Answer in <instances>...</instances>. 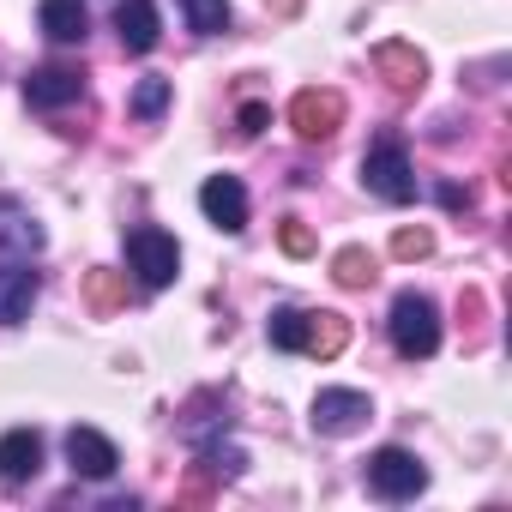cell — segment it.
<instances>
[{"instance_id":"obj_11","label":"cell","mask_w":512,"mask_h":512,"mask_svg":"<svg viewBox=\"0 0 512 512\" xmlns=\"http://www.w3.org/2000/svg\"><path fill=\"white\" fill-rule=\"evenodd\" d=\"M79 97H85V73L79 67H37L25 79V103L31 109H67Z\"/></svg>"},{"instance_id":"obj_13","label":"cell","mask_w":512,"mask_h":512,"mask_svg":"<svg viewBox=\"0 0 512 512\" xmlns=\"http://www.w3.org/2000/svg\"><path fill=\"white\" fill-rule=\"evenodd\" d=\"M37 308V272L19 260H0V326H19Z\"/></svg>"},{"instance_id":"obj_19","label":"cell","mask_w":512,"mask_h":512,"mask_svg":"<svg viewBox=\"0 0 512 512\" xmlns=\"http://www.w3.org/2000/svg\"><path fill=\"white\" fill-rule=\"evenodd\" d=\"M266 332H272V344H278V350H290V356H308V314H302V308H278Z\"/></svg>"},{"instance_id":"obj_10","label":"cell","mask_w":512,"mask_h":512,"mask_svg":"<svg viewBox=\"0 0 512 512\" xmlns=\"http://www.w3.org/2000/svg\"><path fill=\"white\" fill-rule=\"evenodd\" d=\"M0 253H7V260H31V253H43V223L31 217L25 199H0Z\"/></svg>"},{"instance_id":"obj_20","label":"cell","mask_w":512,"mask_h":512,"mask_svg":"<svg viewBox=\"0 0 512 512\" xmlns=\"http://www.w3.org/2000/svg\"><path fill=\"white\" fill-rule=\"evenodd\" d=\"M181 13H187V25H193L199 37L229 31V0H181Z\"/></svg>"},{"instance_id":"obj_14","label":"cell","mask_w":512,"mask_h":512,"mask_svg":"<svg viewBox=\"0 0 512 512\" xmlns=\"http://www.w3.org/2000/svg\"><path fill=\"white\" fill-rule=\"evenodd\" d=\"M37 470H43V434L37 428L0 434V482H31Z\"/></svg>"},{"instance_id":"obj_6","label":"cell","mask_w":512,"mask_h":512,"mask_svg":"<svg viewBox=\"0 0 512 512\" xmlns=\"http://www.w3.org/2000/svg\"><path fill=\"white\" fill-rule=\"evenodd\" d=\"M374 416V404H368V392H350V386H332V392H320L314 398V434H356L362 422Z\"/></svg>"},{"instance_id":"obj_23","label":"cell","mask_w":512,"mask_h":512,"mask_svg":"<svg viewBox=\"0 0 512 512\" xmlns=\"http://www.w3.org/2000/svg\"><path fill=\"white\" fill-rule=\"evenodd\" d=\"M278 241H284V253H290V260H308V253H314V229H308L302 217H284Z\"/></svg>"},{"instance_id":"obj_17","label":"cell","mask_w":512,"mask_h":512,"mask_svg":"<svg viewBox=\"0 0 512 512\" xmlns=\"http://www.w3.org/2000/svg\"><path fill=\"white\" fill-rule=\"evenodd\" d=\"M332 278H338L344 290H368V284L380 278V266H374L368 247H338V253H332Z\"/></svg>"},{"instance_id":"obj_16","label":"cell","mask_w":512,"mask_h":512,"mask_svg":"<svg viewBox=\"0 0 512 512\" xmlns=\"http://www.w3.org/2000/svg\"><path fill=\"white\" fill-rule=\"evenodd\" d=\"M344 344H350V320L344 314H308V356L332 362V356H344Z\"/></svg>"},{"instance_id":"obj_22","label":"cell","mask_w":512,"mask_h":512,"mask_svg":"<svg viewBox=\"0 0 512 512\" xmlns=\"http://www.w3.org/2000/svg\"><path fill=\"white\" fill-rule=\"evenodd\" d=\"M163 109H169V79H145V85L133 91V115L151 121V115H163Z\"/></svg>"},{"instance_id":"obj_25","label":"cell","mask_w":512,"mask_h":512,"mask_svg":"<svg viewBox=\"0 0 512 512\" xmlns=\"http://www.w3.org/2000/svg\"><path fill=\"white\" fill-rule=\"evenodd\" d=\"M266 7H278V13L290 19V13H302V0H266Z\"/></svg>"},{"instance_id":"obj_3","label":"cell","mask_w":512,"mask_h":512,"mask_svg":"<svg viewBox=\"0 0 512 512\" xmlns=\"http://www.w3.org/2000/svg\"><path fill=\"white\" fill-rule=\"evenodd\" d=\"M127 266L139 272L145 290H163V284H175V272H181V247H175V235L139 223V229L127 235Z\"/></svg>"},{"instance_id":"obj_15","label":"cell","mask_w":512,"mask_h":512,"mask_svg":"<svg viewBox=\"0 0 512 512\" xmlns=\"http://www.w3.org/2000/svg\"><path fill=\"white\" fill-rule=\"evenodd\" d=\"M37 19H43V37L49 43H85L91 37V19H85L79 0H43Z\"/></svg>"},{"instance_id":"obj_1","label":"cell","mask_w":512,"mask_h":512,"mask_svg":"<svg viewBox=\"0 0 512 512\" xmlns=\"http://www.w3.org/2000/svg\"><path fill=\"white\" fill-rule=\"evenodd\" d=\"M362 187H368L374 199H386V205H410V199H416V169H410L398 133H380V139H374V151L362 157Z\"/></svg>"},{"instance_id":"obj_7","label":"cell","mask_w":512,"mask_h":512,"mask_svg":"<svg viewBox=\"0 0 512 512\" xmlns=\"http://www.w3.org/2000/svg\"><path fill=\"white\" fill-rule=\"evenodd\" d=\"M374 73L398 91V97H416L422 91V79H428V61L416 55V43H374Z\"/></svg>"},{"instance_id":"obj_9","label":"cell","mask_w":512,"mask_h":512,"mask_svg":"<svg viewBox=\"0 0 512 512\" xmlns=\"http://www.w3.org/2000/svg\"><path fill=\"white\" fill-rule=\"evenodd\" d=\"M199 211H205L223 235H235V229H247V187H241L235 175H211V181L199 187Z\"/></svg>"},{"instance_id":"obj_21","label":"cell","mask_w":512,"mask_h":512,"mask_svg":"<svg viewBox=\"0 0 512 512\" xmlns=\"http://www.w3.org/2000/svg\"><path fill=\"white\" fill-rule=\"evenodd\" d=\"M428 253H434V229L404 223V229L392 235V260H428Z\"/></svg>"},{"instance_id":"obj_4","label":"cell","mask_w":512,"mask_h":512,"mask_svg":"<svg viewBox=\"0 0 512 512\" xmlns=\"http://www.w3.org/2000/svg\"><path fill=\"white\" fill-rule=\"evenodd\" d=\"M368 488H374L380 500H416V494L428 488V470L416 464V452L380 446V452L368 458Z\"/></svg>"},{"instance_id":"obj_12","label":"cell","mask_w":512,"mask_h":512,"mask_svg":"<svg viewBox=\"0 0 512 512\" xmlns=\"http://www.w3.org/2000/svg\"><path fill=\"white\" fill-rule=\"evenodd\" d=\"M115 31H121V49L127 55H151L163 25H157V0H121L115 7Z\"/></svg>"},{"instance_id":"obj_8","label":"cell","mask_w":512,"mask_h":512,"mask_svg":"<svg viewBox=\"0 0 512 512\" xmlns=\"http://www.w3.org/2000/svg\"><path fill=\"white\" fill-rule=\"evenodd\" d=\"M67 464H73L85 482H109V476L121 470V452H115L109 434H97V428H73V434H67Z\"/></svg>"},{"instance_id":"obj_2","label":"cell","mask_w":512,"mask_h":512,"mask_svg":"<svg viewBox=\"0 0 512 512\" xmlns=\"http://www.w3.org/2000/svg\"><path fill=\"white\" fill-rule=\"evenodd\" d=\"M392 350L398 356H410V362H422V356H434L440 350V308L428 302V296H416V290H404L398 302H392Z\"/></svg>"},{"instance_id":"obj_5","label":"cell","mask_w":512,"mask_h":512,"mask_svg":"<svg viewBox=\"0 0 512 512\" xmlns=\"http://www.w3.org/2000/svg\"><path fill=\"white\" fill-rule=\"evenodd\" d=\"M290 127H296L302 139H332V133L344 127V97H338L332 85L296 91V97H290Z\"/></svg>"},{"instance_id":"obj_24","label":"cell","mask_w":512,"mask_h":512,"mask_svg":"<svg viewBox=\"0 0 512 512\" xmlns=\"http://www.w3.org/2000/svg\"><path fill=\"white\" fill-rule=\"evenodd\" d=\"M266 121H272V109H266V103H241V115H235L241 139H253V133H266Z\"/></svg>"},{"instance_id":"obj_18","label":"cell","mask_w":512,"mask_h":512,"mask_svg":"<svg viewBox=\"0 0 512 512\" xmlns=\"http://www.w3.org/2000/svg\"><path fill=\"white\" fill-rule=\"evenodd\" d=\"M121 302H127V284H121V272H109V266L85 272V308H91V314H115Z\"/></svg>"}]
</instances>
